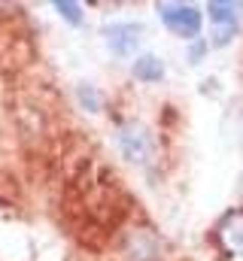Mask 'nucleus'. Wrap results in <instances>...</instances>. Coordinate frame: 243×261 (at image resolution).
I'll return each instance as SVG.
<instances>
[{
	"mask_svg": "<svg viewBox=\"0 0 243 261\" xmlns=\"http://www.w3.org/2000/svg\"><path fill=\"white\" fill-rule=\"evenodd\" d=\"M158 12H161V21L174 34H180V37H198V31H201V12L195 6H188V3H161Z\"/></svg>",
	"mask_w": 243,
	"mask_h": 261,
	"instance_id": "nucleus-1",
	"label": "nucleus"
},
{
	"mask_svg": "<svg viewBox=\"0 0 243 261\" xmlns=\"http://www.w3.org/2000/svg\"><path fill=\"white\" fill-rule=\"evenodd\" d=\"M119 146L125 152V158L134 161V164H146L152 158V137L143 125H125L119 130Z\"/></svg>",
	"mask_w": 243,
	"mask_h": 261,
	"instance_id": "nucleus-2",
	"label": "nucleus"
},
{
	"mask_svg": "<svg viewBox=\"0 0 243 261\" xmlns=\"http://www.w3.org/2000/svg\"><path fill=\"white\" fill-rule=\"evenodd\" d=\"M125 255L131 261H155L158 258V240H155V234L146 231V228L131 231L128 240H125Z\"/></svg>",
	"mask_w": 243,
	"mask_h": 261,
	"instance_id": "nucleus-3",
	"label": "nucleus"
},
{
	"mask_svg": "<svg viewBox=\"0 0 243 261\" xmlns=\"http://www.w3.org/2000/svg\"><path fill=\"white\" fill-rule=\"evenodd\" d=\"M104 34H107V46H110L119 58L131 55L134 46L140 43V24H113V28H107Z\"/></svg>",
	"mask_w": 243,
	"mask_h": 261,
	"instance_id": "nucleus-4",
	"label": "nucleus"
},
{
	"mask_svg": "<svg viewBox=\"0 0 243 261\" xmlns=\"http://www.w3.org/2000/svg\"><path fill=\"white\" fill-rule=\"evenodd\" d=\"M207 9H210V15H213L219 31H237V9H243L240 3H216L213 0Z\"/></svg>",
	"mask_w": 243,
	"mask_h": 261,
	"instance_id": "nucleus-5",
	"label": "nucleus"
},
{
	"mask_svg": "<svg viewBox=\"0 0 243 261\" xmlns=\"http://www.w3.org/2000/svg\"><path fill=\"white\" fill-rule=\"evenodd\" d=\"M134 76H137L140 82H161L164 64H161L155 55H143V58L134 61Z\"/></svg>",
	"mask_w": 243,
	"mask_h": 261,
	"instance_id": "nucleus-6",
	"label": "nucleus"
},
{
	"mask_svg": "<svg viewBox=\"0 0 243 261\" xmlns=\"http://www.w3.org/2000/svg\"><path fill=\"white\" fill-rule=\"evenodd\" d=\"M76 94H79V103H82L88 113H98V110H101V94H98L91 85H79Z\"/></svg>",
	"mask_w": 243,
	"mask_h": 261,
	"instance_id": "nucleus-7",
	"label": "nucleus"
},
{
	"mask_svg": "<svg viewBox=\"0 0 243 261\" xmlns=\"http://www.w3.org/2000/svg\"><path fill=\"white\" fill-rule=\"evenodd\" d=\"M55 9H58V12L64 15V18H67V21H73V24H79V21H82V6H79V3L55 0Z\"/></svg>",
	"mask_w": 243,
	"mask_h": 261,
	"instance_id": "nucleus-8",
	"label": "nucleus"
},
{
	"mask_svg": "<svg viewBox=\"0 0 243 261\" xmlns=\"http://www.w3.org/2000/svg\"><path fill=\"white\" fill-rule=\"evenodd\" d=\"M204 49H207L204 43H198V46H191V52H188V58H191V61H198V58L204 55Z\"/></svg>",
	"mask_w": 243,
	"mask_h": 261,
	"instance_id": "nucleus-9",
	"label": "nucleus"
}]
</instances>
